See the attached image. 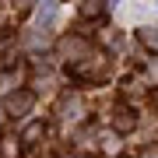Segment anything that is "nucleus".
<instances>
[{
	"label": "nucleus",
	"mask_w": 158,
	"mask_h": 158,
	"mask_svg": "<svg viewBox=\"0 0 158 158\" xmlns=\"http://www.w3.org/2000/svg\"><path fill=\"white\" fill-rule=\"evenodd\" d=\"M141 39H144L148 46H155V49H158V32H155V28H141Z\"/></svg>",
	"instance_id": "f03ea898"
},
{
	"label": "nucleus",
	"mask_w": 158,
	"mask_h": 158,
	"mask_svg": "<svg viewBox=\"0 0 158 158\" xmlns=\"http://www.w3.org/2000/svg\"><path fill=\"white\" fill-rule=\"evenodd\" d=\"M95 11H102V0H88V4H85V14H95Z\"/></svg>",
	"instance_id": "7ed1b4c3"
},
{
	"label": "nucleus",
	"mask_w": 158,
	"mask_h": 158,
	"mask_svg": "<svg viewBox=\"0 0 158 158\" xmlns=\"http://www.w3.org/2000/svg\"><path fill=\"white\" fill-rule=\"evenodd\" d=\"M28 102H32V95H18V98H11V113H25V109H28Z\"/></svg>",
	"instance_id": "f257e3e1"
}]
</instances>
